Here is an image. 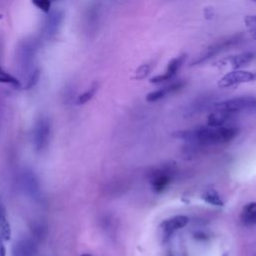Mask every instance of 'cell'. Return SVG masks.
<instances>
[{
	"label": "cell",
	"mask_w": 256,
	"mask_h": 256,
	"mask_svg": "<svg viewBox=\"0 0 256 256\" xmlns=\"http://www.w3.org/2000/svg\"><path fill=\"white\" fill-rule=\"evenodd\" d=\"M239 133L236 127H197L176 131L173 136L201 145L224 144L233 140Z\"/></svg>",
	"instance_id": "obj_1"
},
{
	"label": "cell",
	"mask_w": 256,
	"mask_h": 256,
	"mask_svg": "<svg viewBox=\"0 0 256 256\" xmlns=\"http://www.w3.org/2000/svg\"><path fill=\"white\" fill-rule=\"evenodd\" d=\"M245 39V35L243 33H236L233 35H230L228 37L222 38L214 43H212L211 45L207 46L205 50H203L199 56L193 60L190 64V66H197L200 64H203L205 62H207L208 60H210L211 58L215 57L216 55L229 50L230 48L237 46L239 44H241Z\"/></svg>",
	"instance_id": "obj_2"
},
{
	"label": "cell",
	"mask_w": 256,
	"mask_h": 256,
	"mask_svg": "<svg viewBox=\"0 0 256 256\" xmlns=\"http://www.w3.org/2000/svg\"><path fill=\"white\" fill-rule=\"evenodd\" d=\"M256 107V98L252 96H239L227 99L213 105L214 110L236 113L243 110H250Z\"/></svg>",
	"instance_id": "obj_3"
},
{
	"label": "cell",
	"mask_w": 256,
	"mask_h": 256,
	"mask_svg": "<svg viewBox=\"0 0 256 256\" xmlns=\"http://www.w3.org/2000/svg\"><path fill=\"white\" fill-rule=\"evenodd\" d=\"M50 138V123L47 118L39 117L32 130V140L34 149L37 152L44 151L48 144Z\"/></svg>",
	"instance_id": "obj_4"
},
{
	"label": "cell",
	"mask_w": 256,
	"mask_h": 256,
	"mask_svg": "<svg viewBox=\"0 0 256 256\" xmlns=\"http://www.w3.org/2000/svg\"><path fill=\"white\" fill-rule=\"evenodd\" d=\"M37 45L34 41H23L17 51V60L18 65L22 71L28 72L31 70L34 62V57L36 53Z\"/></svg>",
	"instance_id": "obj_5"
},
{
	"label": "cell",
	"mask_w": 256,
	"mask_h": 256,
	"mask_svg": "<svg viewBox=\"0 0 256 256\" xmlns=\"http://www.w3.org/2000/svg\"><path fill=\"white\" fill-rule=\"evenodd\" d=\"M256 80V72L245 70H233L226 73L219 81L218 86L221 88H227L241 83H247Z\"/></svg>",
	"instance_id": "obj_6"
},
{
	"label": "cell",
	"mask_w": 256,
	"mask_h": 256,
	"mask_svg": "<svg viewBox=\"0 0 256 256\" xmlns=\"http://www.w3.org/2000/svg\"><path fill=\"white\" fill-rule=\"evenodd\" d=\"M169 168L156 169L150 173V184L154 192L161 193L163 192L172 181V173Z\"/></svg>",
	"instance_id": "obj_7"
},
{
	"label": "cell",
	"mask_w": 256,
	"mask_h": 256,
	"mask_svg": "<svg viewBox=\"0 0 256 256\" xmlns=\"http://www.w3.org/2000/svg\"><path fill=\"white\" fill-rule=\"evenodd\" d=\"M255 58V53L253 52H243L237 55H230L220 59L219 61L214 63V66L217 67H225L230 66L234 70L241 68L245 65H248Z\"/></svg>",
	"instance_id": "obj_8"
},
{
	"label": "cell",
	"mask_w": 256,
	"mask_h": 256,
	"mask_svg": "<svg viewBox=\"0 0 256 256\" xmlns=\"http://www.w3.org/2000/svg\"><path fill=\"white\" fill-rule=\"evenodd\" d=\"M186 57H187L186 54H180L177 57L170 60L167 65L166 71L163 74H159V75L152 77L150 79V82L156 84V83H162V82L172 79L177 74V72L181 68V66L183 65L184 61L186 60Z\"/></svg>",
	"instance_id": "obj_9"
},
{
	"label": "cell",
	"mask_w": 256,
	"mask_h": 256,
	"mask_svg": "<svg viewBox=\"0 0 256 256\" xmlns=\"http://www.w3.org/2000/svg\"><path fill=\"white\" fill-rule=\"evenodd\" d=\"M63 12L60 9H56L53 11L50 10L48 12L44 24V32L47 37H51L58 32L63 21Z\"/></svg>",
	"instance_id": "obj_10"
},
{
	"label": "cell",
	"mask_w": 256,
	"mask_h": 256,
	"mask_svg": "<svg viewBox=\"0 0 256 256\" xmlns=\"http://www.w3.org/2000/svg\"><path fill=\"white\" fill-rule=\"evenodd\" d=\"M37 245L30 238H21L12 247V256H36Z\"/></svg>",
	"instance_id": "obj_11"
},
{
	"label": "cell",
	"mask_w": 256,
	"mask_h": 256,
	"mask_svg": "<svg viewBox=\"0 0 256 256\" xmlns=\"http://www.w3.org/2000/svg\"><path fill=\"white\" fill-rule=\"evenodd\" d=\"M185 85H186V81H183V80L174 82V83H172L170 85H167V86H165V87H163L161 89H158V90L150 92L149 94H147L146 100L149 101V102L158 101V100L166 97L169 94L176 93V92L180 91L182 88H184Z\"/></svg>",
	"instance_id": "obj_12"
},
{
	"label": "cell",
	"mask_w": 256,
	"mask_h": 256,
	"mask_svg": "<svg viewBox=\"0 0 256 256\" xmlns=\"http://www.w3.org/2000/svg\"><path fill=\"white\" fill-rule=\"evenodd\" d=\"M22 184L26 193L33 197L37 198L40 194V183L37 176L33 173V171L28 170L24 171L22 174Z\"/></svg>",
	"instance_id": "obj_13"
},
{
	"label": "cell",
	"mask_w": 256,
	"mask_h": 256,
	"mask_svg": "<svg viewBox=\"0 0 256 256\" xmlns=\"http://www.w3.org/2000/svg\"><path fill=\"white\" fill-rule=\"evenodd\" d=\"M189 222V218L185 215H175L168 219H165L161 223V228L166 236H170L175 231L182 229Z\"/></svg>",
	"instance_id": "obj_14"
},
{
	"label": "cell",
	"mask_w": 256,
	"mask_h": 256,
	"mask_svg": "<svg viewBox=\"0 0 256 256\" xmlns=\"http://www.w3.org/2000/svg\"><path fill=\"white\" fill-rule=\"evenodd\" d=\"M233 114L234 113L214 110V112L209 114L207 124L209 127H221L233 118Z\"/></svg>",
	"instance_id": "obj_15"
},
{
	"label": "cell",
	"mask_w": 256,
	"mask_h": 256,
	"mask_svg": "<svg viewBox=\"0 0 256 256\" xmlns=\"http://www.w3.org/2000/svg\"><path fill=\"white\" fill-rule=\"evenodd\" d=\"M241 222L245 226L256 225V202L247 203L240 214Z\"/></svg>",
	"instance_id": "obj_16"
},
{
	"label": "cell",
	"mask_w": 256,
	"mask_h": 256,
	"mask_svg": "<svg viewBox=\"0 0 256 256\" xmlns=\"http://www.w3.org/2000/svg\"><path fill=\"white\" fill-rule=\"evenodd\" d=\"M0 237L5 241L10 240L11 238V227L6 218L4 211L1 208H0Z\"/></svg>",
	"instance_id": "obj_17"
},
{
	"label": "cell",
	"mask_w": 256,
	"mask_h": 256,
	"mask_svg": "<svg viewBox=\"0 0 256 256\" xmlns=\"http://www.w3.org/2000/svg\"><path fill=\"white\" fill-rule=\"evenodd\" d=\"M202 199L211 204V205H215V206H222L223 205V201L219 195V193L214 190V189H208L206 190L203 194H202Z\"/></svg>",
	"instance_id": "obj_18"
},
{
	"label": "cell",
	"mask_w": 256,
	"mask_h": 256,
	"mask_svg": "<svg viewBox=\"0 0 256 256\" xmlns=\"http://www.w3.org/2000/svg\"><path fill=\"white\" fill-rule=\"evenodd\" d=\"M97 89H98V84L97 83H93L90 86V88H88L86 91H84L83 93H81L77 97V104L82 105V104H85L88 101H90L93 98V96L95 95Z\"/></svg>",
	"instance_id": "obj_19"
},
{
	"label": "cell",
	"mask_w": 256,
	"mask_h": 256,
	"mask_svg": "<svg viewBox=\"0 0 256 256\" xmlns=\"http://www.w3.org/2000/svg\"><path fill=\"white\" fill-rule=\"evenodd\" d=\"M0 83L9 84V85H12L15 88H20L21 87L20 81L16 77H14L13 75H11L7 71H5L2 67H0Z\"/></svg>",
	"instance_id": "obj_20"
},
{
	"label": "cell",
	"mask_w": 256,
	"mask_h": 256,
	"mask_svg": "<svg viewBox=\"0 0 256 256\" xmlns=\"http://www.w3.org/2000/svg\"><path fill=\"white\" fill-rule=\"evenodd\" d=\"M152 69V65L150 63H146V64H143L141 66H139L137 68V70L135 71V76L134 78L135 79H144L148 76V74L150 73Z\"/></svg>",
	"instance_id": "obj_21"
},
{
	"label": "cell",
	"mask_w": 256,
	"mask_h": 256,
	"mask_svg": "<svg viewBox=\"0 0 256 256\" xmlns=\"http://www.w3.org/2000/svg\"><path fill=\"white\" fill-rule=\"evenodd\" d=\"M32 3L40 10H42L45 13H48L50 11L51 7V0H31Z\"/></svg>",
	"instance_id": "obj_22"
},
{
	"label": "cell",
	"mask_w": 256,
	"mask_h": 256,
	"mask_svg": "<svg viewBox=\"0 0 256 256\" xmlns=\"http://www.w3.org/2000/svg\"><path fill=\"white\" fill-rule=\"evenodd\" d=\"M244 23H245L246 27H248L252 30H256V14L245 16Z\"/></svg>",
	"instance_id": "obj_23"
},
{
	"label": "cell",
	"mask_w": 256,
	"mask_h": 256,
	"mask_svg": "<svg viewBox=\"0 0 256 256\" xmlns=\"http://www.w3.org/2000/svg\"><path fill=\"white\" fill-rule=\"evenodd\" d=\"M204 15L207 19H211L213 17V9L211 7H207L204 10Z\"/></svg>",
	"instance_id": "obj_24"
},
{
	"label": "cell",
	"mask_w": 256,
	"mask_h": 256,
	"mask_svg": "<svg viewBox=\"0 0 256 256\" xmlns=\"http://www.w3.org/2000/svg\"><path fill=\"white\" fill-rule=\"evenodd\" d=\"M2 241L3 239L0 237V256H6V248Z\"/></svg>",
	"instance_id": "obj_25"
},
{
	"label": "cell",
	"mask_w": 256,
	"mask_h": 256,
	"mask_svg": "<svg viewBox=\"0 0 256 256\" xmlns=\"http://www.w3.org/2000/svg\"><path fill=\"white\" fill-rule=\"evenodd\" d=\"M81 256H92V255H90V254H88V253H84V254H82Z\"/></svg>",
	"instance_id": "obj_26"
},
{
	"label": "cell",
	"mask_w": 256,
	"mask_h": 256,
	"mask_svg": "<svg viewBox=\"0 0 256 256\" xmlns=\"http://www.w3.org/2000/svg\"><path fill=\"white\" fill-rule=\"evenodd\" d=\"M253 37H254V38H255V39H256V31H255V32H254V35H253Z\"/></svg>",
	"instance_id": "obj_27"
},
{
	"label": "cell",
	"mask_w": 256,
	"mask_h": 256,
	"mask_svg": "<svg viewBox=\"0 0 256 256\" xmlns=\"http://www.w3.org/2000/svg\"><path fill=\"white\" fill-rule=\"evenodd\" d=\"M251 1H254V2H256V0H251Z\"/></svg>",
	"instance_id": "obj_28"
},
{
	"label": "cell",
	"mask_w": 256,
	"mask_h": 256,
	"mask_svg": "<svg viewBox=\"0 0 256 256\" xmlns=\"http://www.w3.org/2000/svg\"><path fill=\"white\" fill-rule=\"evenodd\" d=\"M51 1H52V0H51Z\"/></svg>",
	"instance_id": "obj_29"
}]
</instances>
